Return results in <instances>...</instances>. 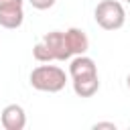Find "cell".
I'll use <instances>...</instances> for the list:
<instances>
[{
  "label": "cell",
  "instance_id": "obj_4",
  "mask_svg": "<svg viewBox=\"0 0 130 130\" xmlns=\"http://www.w3.org/2000/svg\"><path fill=\"white\" fill-rule=\"evenodd\" d=\"M24 0H4L0 2V26L4 28H18L24 22Z\"/></svg>",
  "mask_w": 130,
  "mask_h": 130
},
{
  "label": "cell",
  "instance_id": "obj_2",
  "mask_svg": "<svg viewBox=\"0 0 130 130\" xmlns=\"http://www.w3.org/2000/svg\"><path fill=\"white\" fill-rule=\"evenodd\" d=\"M93 18L104 30H118L126 22V10L118 0H102L93 10Z\"/></svg>",
  "mask_w": 130,
  "mask_h": 130
},
{
  "label": "cell",
  "instance_id": "obj_6",
  "mask_svg": "<svg viewBox=\"0 0 130 130\" xmlns=\"http://www.w3.org/2000/svg\"><path fill=\"white\" fill-rule=\"evenodd\" d=\"M65 41H67V47H69L71 57H75V55H85L87 49H89V39H87V35H85L81 28H75V26L67 28V30H65Z\"/></svg>",
  "mask_w": 130,
  "mask_h": 130
},
{
  "label": "cell",
  "instance_id": "obj_3",
  "mask_svg": "<svg viewBox=\"0 0 130 130\" xmlns=\"http://www.w3.org/2000/svg\"><path fill=\"white\" fill-rule=\"evenodd\" d=\"M41 41L47 47L51 61H71V53H69V47L65 41V30H51Z\"/></svg>",
  "mask_w": 130,
  "mask_h": 130
},
{
  "label": "cell",
  "instance_id": "obj_5",
  "mask_svg": "<svg viewBox=\"0 0 130 130\" xmlns=\"http://www.w3.org/2000/svg\"><path fill=\"white\" fill-rule=\"evenodd\" d=\"M0 122L4 130H22L26 126V112L18 104H8L0 114Z\"/></svg>",
  "mask_w": 130,
  "mask_h": 130
},
{
  "label": "cell",
  "instance_id": "obj_12",
  "mask_svg": "<svg viewBox=\"0 0 130 130\" xmlns=\"http://www.w3.org/2000/svg\"><path fill=\"white\" fill-rule=\"evenodd\" d=\"M126 2H128V4H130V0H126Z\"/></svg>",
  "mask_w": 130,
  "mask_h": 130
},
{
  "label": "cell",
  "instance_id": "obj_11",
  "mask_svg": "<svg viewBox=\"0 0 130 130\" xmlns=\"http://www.w3.org/2000/svg\"><path fill=\"white\" fill-rule=\"evenodd\" d=\"M126 83H128V87H130V73H128V77H126Z\"/></svg>",
  "mask_w": 130,
  "mask_h": 130
},
{
  "label": "cell",
  "instance_id": "obj_13",
  "mask_svg": "<svg viewBox=\"0 0 130 130\" xmlns=\"http://www.w3.org/2000/svg\"><path fill=\"white\" fill-rule=\"evenodd\" d=\"M0 2H4V0H0Z\"/></svg>",
  "mask_w": 130,
  "mask_h": 130
},
{
  "label": "cell",
  "instance_id": "obj_8",
  "mask_svg": "<svg viewBox=\"0 0 130 130\" xmlns=\"http://www.w3.org/2000/svg\"><path fill=\"white\" fill-rule=\"evenodd\" d=\"M73 83V91L79 95V98H91L98 93L100 89V77L98 73H91V75H83V77H75L71 79Z\"/></svg>",
  "mask_w": 130,
  "mask_h": 130
},
{
  "label": "cell",
  "instance_id": "obj_9",
  "mask_svg": "<svg viewBox=\"0 0 130 130\" xmlns=\"http://www.w3.org/2000/svg\"><path fill=\"white\" fill-rule=\"evenodd\" d=\"M28 2H30V6L37 8V10H49V8L55 6L57 0H28Z\"/></svg>",
  "mask_w": 130,
  "mask_h": 130
},
{
  "label": "cell",
  "instance_id": "obj_1",
  "mask_svg": "<svg viewBox=\"0 0 130 130\" xmlns=\"http://www.w3.org/2000/svg\"><path fill=\"white\" fill-rule=\"evenodd\" d=\"M30 85L37 89V91H45V93H57L65 87L67 83V73L57 67V65H39L30 71V77H28Z\"/></svg>",
  "mask_w": 130,
  "mask_h": 130
},
{
  "label": "cell",
  "instance_id": "obj_10",
  "mask_svg": "<svg viewBox=\"0 0 130 130\" xmlns=\"http://www.w3.org/2000/svg\"><path fill=\"white\" fill-rule=\"evenodd\" d=\"M93 128H95V130H100V128H110V130H116V124H114V122H98V124H93Z\"/></svg>",
  "mask_w": 130,
  "mask_h": 130
},
{
  "label": "cell",
  "instance_id": "obj_7",
  "mask_svg": "<svg viewBox=\"0 0 130 130\" xmlns=\"http://www.w3.org/2000/svg\"><path fill=\"white\" fill-rule=\"evenodd\" d=\"M91 73H98V65L91 57L87 55H75L69 63V77L75 79V77H83V75H91Z\"/></svg>",
  "mask_w": 130,
  "mask_h": 130
}]
</instances>
